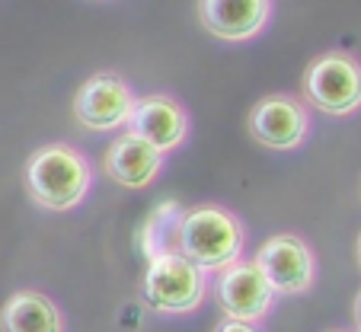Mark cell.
Segmentation results:
<instances>
[{
    "instance_id": "cell-1",
    "label": "cell",
    "mask_w": 361,
    "mask_h": 332,
    "mask_svg": "<svg viewBox=\"0 0 361 332\" xmlns=\"http://www.w3.org/2000/svg\"><path fill=\"white\" fill-rule=\"evenodd\" d=\"M96 170L90 156L71 141L42 144L29 154L23 166V185L35 208L42 211H74L93 189Z\"/></svg>"
},
{
    "instance_id": "cell-2",
    "label": "cell",
    "mask_w": 361,
    "mask_h": 332,
    "mask_svg": "<svg viewBox=\"0 0 361 332\" xmlns=\"http://www.w3.org/2000/svg\"><path fill=\"white\" fill-rule=\"evenodd\" d=\"M173 250L208 275L240 262L246 250V224L224 204H195L183 211Z\"/></svg>"
},
{
    "instance_id": "cell-3",
    "label": "cell",
    "mask_w": 361,
    "mask_h": 332,
    "mask_svg": "<svg viewBox=\"0 0 361 332\" xmlns=\"http://www.w3.org/2000/svg\"><path fill=\"white\" fill-rule=\"evenodd\" d=\"M212 294L208 271L192 265L176 250L150 256L147 271L141 281V297L160 316H189L202 310V304Z\"/></svg>"
},
{
    "instance_id": "cell-4",
    "label": "cell",
    "mask_w": 361,
    "mask_h": 332,
    "mask_svg": "<svg viewBox=\"0 0 361 332\" xmlns=\"http://www.w3.org/2000/svg\"><path fill=\"white\" fill-rule=\"evenodd\" d=\"M300 99L333 118L361 112V58L348 51H323L300 77Z\"/></svg>"
},
{
    "instance_id": "cell-5",
    "label": "cell",
    "mask_w": 361,
    "mask_h": 332,
    "mask_svg": "<svg viewBox=\"0 0 361 332\" xmlns=\"http://www.w3.org/2000/svg\"><path fill=\"white\" fill-rule=\"evenodd\" d=\"M246 131L259 147L291 154L310 141L314 116L300 96L294 93H269L262 96L246 116Z\"/></svg>"
},
{
    "instance_id": "cell-6",
    "label": "cell",
    "mask_w": 361,
    "mask_h": 332,
    "mask_svg": "<svg viewBox=\"0 0 361 332\" xmlns=\"http://www.w3.org/2000/svg\"><path fill=\"white\" fill-rule=\"evenodd\" d=\"M212 297L224 319L256 326H262V319L279 304V294L256 265V259H240V262L221 269L212 281Z\"/></svg>"
},
{
    "instance_id": "cell-7",
    "label": "cell",
    "mask_w": 361,
    "mask_h": 332,
    "mask_svg": "<svg viewBox=\"0 0 361 332\" xmlns=\"http://www.w3.org/2000/svg\"><path fill=\"white\" fill-rule=\"evenodd\" d=\"M252 259L279 297H300L317 285V252L300 233H272Z\"/></svg>"
},
{
    "instance_id": "cell-8",
    "label": "cell",
    "mask_w": 361,
    "mask_h": 332,
    "mask_svg": "<svg viewBox=\"0 0 361 332\" xmlns=\"http://www.w3.org/2000/svg\"><path fill=\"white\" fill-rule=\"evenodd\" d=\"M135 90L116 70H96L80 83L74 96V118L87 131L109 135V131L128 128L131 109H135Z\"/></svg>"
},
{
    "instance_id": "cell-9",
    "label": "cell",
    "mask_w": 361,
    "mask_h": 332,
    "mask_svg": "<svg viewBox=\"0 0 361 332\" xmlns=\"http://www.w3.org/2000/svg\"><path fill=\"white\" fill-rule=\"evenodd\" d=\"M195 13L212 39L243 45L269 29L275 0H195Z\"/></svg>"
},
{
    "instance_id": "cell-10",
    "label": "cell",
    "mask_w": 361,
    "mask_h": 332,
    "mask_svg": "<svg viewBox=\"0 0 361 332\" xmlns=\"http://www.w3.org/2000/svg\"><path fill=\"white\" fill-rule=\"evenodd\" d=\"M128 131L157 147L160 154H173L189 141L192 118L185 106L170 93H147L137 96L128 118Z\"/></svg>"
},
{
    "instance_id": "cell-11",
    "label": "cell",
    "mask_w": 361,
    "mask_h": 332,
    "mask_svg": "<svg viewBox=\"0 0 361 332\" xmlns=\"http://www.w3.org/2000/svg\"><path fill=\"white\" fill-rule=\"evenodd\" d=\"M164 163H166V154H160L157 147H150L147 141H141V137L131 135V131H122V135L106 147L99 166L116 185L141 192L157 183V176L164 173Z\"/></svg>"
},
{
    "instance_id": "cell-12",
    "label": "cell",
    "mask_w": 361,
    "mask_h": 332,
    "mask_svg": "<svg viewBox=\"0 0 361 332\" xmlns=\"http://www.w3.org/2000/svg\"><path fill=\"white\" fill-rule=\"evenodd\" d=\"M0 332H68L64 310L39 288H20L4 300Z\"/></svg>"
},
{
    "instance_id": "cell-13",
    "label": "cell",
    "mask_w": 361,
    "mask_h": 332,
    "mask_svg": "<svg viewBox=\"0 0 361 332\" xmlns=\"http://www.w3.org/2000/svg\"><path fill=\"white\" fill-rule=\"evenodd\" d=\"M212 332H266V329H262V326H256V323H240V319H224V316H221L218 326H214Z\"/></svg>"
},
{
    "instance_id": "cell-14",
    "label": "cell",
    "mask_w": 361,
    "mask_h": 332,
    "mask_svg": "<svg viewBox=\"0 0 361 332\" xmlns=\"http://www.w3.org/2000/svg\"><path fill=\"white\" fill-rule=\"evenodd\" d=\"M352 316H355V332H361V291L355 294V304H352Z\"/></svg>"
},
{
    "instance_id": "cell-15",
    "label": "cell",
    "mask_w": 361,
    "mask_h": 332,
    "mask_svg": "<svg viewBox=\"0 0 361 332\" xmlns=\"http://www.w3.org/2000/svg\"><path fill=\"white\" fill-rule=\"evenodd\" d=\"M355 252H358V265H361V237H358V246H355Z\"/></svg>"
},
{
    "instance_id": "cell-16",
    "label": "cell",
    "mask_w": 361,
    "mask_h": 332,
    "mask_svg": "<svg viewBox=\"0 0 361 332\" xmlns=\"http://www.w3.org/2000/svg\"><path fill=\"white\" fill-rule=\"evenodd\" d=\"M326 332H355V329H326Z\"/></svg>"
}]
</instances>
